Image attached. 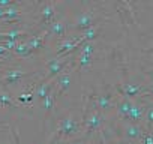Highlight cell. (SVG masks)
Listing matches in <instances>:
<instances>
[{"instance_id":"6da1fadb","label":"cell","mask_w":153,"mask_h":144,"mask_svg":"<svg viewBox=\"0 0 153 144\" xmlns=\"http://www.w3.org/2000/svg\"><path fill=\"white\" fill-rule=\"evenodd\" d=\"M83 135V116L76 114L74 111H68L63 114L54 132L47 138L48 144H59V143H69L75 138H80Z\"/></svg>"},{"instance_id":"7a4b0ae2","label":"cell","mask_w":153,"mask_h":144,"mask_svg":"<svg viewBox=\"0 0 153 144\" xmlns=\"http://www.w3.org/2000/svg\"><path fill=\"white\" fill-rule=\"evenodd\" d=\"M59 6H62L60 2H38L33 3L35 8V20H36V32L45 30L59 15H62V12L57 9Z\"/></svg>"},{"instance_id":"3957f363","label":"cell","mask_w":153,"mask_h":144,"mask_svg":"<svg viewBox=\"0 0 153 144\" xmlns=\"http://www.w3.org/2000/svg\"><path fill=\"white\" fill-rule=\"evenodd\" d=\"M86 9L76 12L71 21L69 30L71 32H76V33H81L84 30H87L89 27L99 24L98 23V11L95 8L93 3H84Z\"/></svg>"},{"instance_id":"277c9868","label":"cell","mask_w":153,"mask_h":144,"mask_svg":"<svg viewBox=\"0 0 153 144\" xmlns=\"http://www.w3.org/2000/svg\"><path fill=\"white\" fill-rule=\"evenodd\" d=\"M105 120V114L96 108H86L83 113V138L89 140L95 132H98Z\"/></svg>"},{"instance_id":"5b68a950","label":"cell","mask_w":153,"mask_h":144,"mask_svg":"<svg viewBox=\"0 0 153 144\" xmlns=\"http://www.w3.org/2000/svg\"><path fill=\"white\" fill-rule=\"evenodd\" d=\"M74 60V56L65 57V56H53L45 59L44 62V72H42V80L44 81H54V78L60 74V72L71 65Z\"/></svg>"},{"instance_id":"8992f818","label":"cell","mask_w":153,"mask_h":144,"mask_svg":"<svg viewBox=\"0 0 153 144\" xmlns=\"http://www.w3.org/2000/svg\"><path fill=\"white\" fill-rule=\"evenodd\" d=\"M84 39H83L81 33H76V32L68 33L65 38H62V39L57 41L54 56H65V57L74 56L76 51H78V47L81 45Z\"/></svg>"},{"instance_id":"52a82bcc","label":"cell","mask_w":153,"mask_h":144,"mask_svg":"<svg viewBox=\"0 0 153 144\" xmlns=\"http://www.w3.org/2000/svg\"><path fill=\"white\" fill-rule=\"evenodd\" d=\"M74 74H75V69H74V60H72V63L68 65L54 78V89H56L57 98H60V96H63L65 93L69 92L72 81H74Z\"/></svg>"},{"instance_id":"ba28073f","label":"cell","mask_w":153,"mask_h":144,"mask_svg":"<svg viewBox=\"0 0 153 144\" xmlns=\"http://www.w3.org/2000/svg\"><path fill=\"white\" fill-rule=\"evenodd\" d=\"M32 74L24 69H21L20 66L14 65V66H9L3 71V77H2V81H0V86H12V84H18L21 81H24L26 78H29Z\"/></svg>"},{"instance_id":"9c48e42d","label":"cell","mask_w":153,"mask_h":144,"mask_svg":"<svg viewBox=\"0 0 153 144\" xmlns=\"http://www.w3.org/2000/svg\"><path fill=\"white\" fill-rule=\"evenodd\" d=\"M147 104H149V101H147L146 96H140V98L134 99L132 107H131V111H129L128 119H126L128 123H138V125H141L143 116H144L146 108H147Z\"/></svg>"},{"instance_id":"30bf717a","label":"cell","mask_w":153,"mask_h":144,"mask_svg":"<svg viewBox=\"0 0 153 144\" xmlns=\"http://www.w3.org/2000/svg\"><path fill=\"white\" fill-rule=\"evenodd\" d=\"M45 32L48 33V36H56L57 39H62V38H65L68 33H71V30H69V23H68V20L63 17V14L62 15H59L47 29H45Z\"/></svg>"},{"instance_id":"8fae6325","label":"cell","mask_w":153,"mask_h":144,"mask_svg":"<svg viewBox=\"0 0 153 144\" xmlns=\"http://www.w3.org/2000/svg\"><path fill=\"white\" fill-rule=\"evenodd\" d=\"M116 98L117 95L114 93H101L95 96V101L92 102V107L99 110L101 113H104L105 116L116 107Z\"/></svg>"},{"instance_id":"7c38bea8","label":"cell","mask_w":153,"mask_h":144,"mask_svg":"<svg viewBox=\"0 0 153 144\" xmlns=\"http://www.w3.org/2000/svg\"><path fill=\"white\" fill-rule=\"evenodd\" d=\"M146 89H147L146 84H131V83H125V84H120V86L117 87V95L125 96V98L134 101V99L143 96V95L146 93Z\"/></svg>"},{"instance_id":"4fadbf2b","label":"cell","mask_w":153,"mask_h":144,"mask_svg":"<svg viewBox=\"0 0 153 144\" xmlns=\"http://www.w3.org/2000/svg\"><path fill=\"white\" fill-rule=\"evenodd\" d=\"M48 38H50L48 33H47L45 30H41V32L32 33V36H29V38L26 39V44H27V47L32 50L33 54H38L39 51H42V48H45Z\"/></svg>"},{"instance_id":"5bb4252c","label":"cell","mask_w":153,"mask_h":144,"mask_svg":"<svg viewBox=\"0 0 153 144\" xmlns=\"http://www.w3.org/2000/svg\"><path fill=\"white\" fill-rule=\"evenodd\" d=\"M0 108L11 110V111H26V107H21L15 101L12 93L9 90H6V87H3V86H0Z\"/></svg>"},{"instance_id":"9a60e30c","label":"cell","mask_w":153,"mask_h":144,"mask_svg":"<svg viewBox=\"0 0 153 144\" xmlns=\"http://www.w3.org/2000/svg\"><path fill=\"white\" fill-rule=\"evenodd\" d=\"M56 102H57V93H56V89H53L48 93V96L41 102L42 111H44V119L45 120H48L54 114V111H56Z\"/></svg>"},{"instance_id":"2e32d148","label":"cell","mask_w":153,"mask_h":144,"mask_svg":"<svg viewBox=\"0 0 153 144\" xmlns=\"http://www.w3.org/2000/svg\"><path fill=\"white\" fill-rule=\"evenodd\" d=\"M144 134V128L138 123H126L123 128V137L128 141H138L141 140V135Z\"/></svg>"},{"instance_id":"e0dca14e","label":"cell","mask_w":153,"mask_h":144,"mask_svg":"<svg viewBox=\"0 0 153 144\" xmlns=\"http://www.w3.org/2000/svg\"><path fill=\"white\" fill-rule=\"evenodd\" d=\"M54 89V81H44L42 78L36 83L35 86V101H38L39 104L48 96V93Z\"/></svg>"},{"instance_id":"ac0fdd59","label":"cell","mask_w":153,"mask_h":144,"mask_svg":"<svg viewBox=\"0 0 153 144\" xmlns=\"http://www.w3.org/2000/svg\"><path fill=\"white\" fill-rule=\"evenodd\" d=\"M132 99H128V98H125V96H120V95H117V98H116V111H117V116L122 119V120H126L128 119V114H129V111H131V107H132Z\"/></svg>"},{"instance_id":"d6986e66","label":"cell","mask_w":153,"mask_h":144,"mask_svg":"<svg viewBox=\"0 0 153 144\" xmlns=\"http://www.w3.org/2000/svg\"><path fill=\"white\" fill-rule=\"evenodd\" d=\"M93 56H87V54H80L75 53L74 54V69L75 71H87L93 66Z\"/></svg>"},{"instance_id":"ffe728a7","label":"cell","mask_w":153,"mask_h":144,"mask_svg":"<svg viewBox=\"0 0 153 144\" xmlns=\"http://www.w3.org/2000/svg\"><path fill=\"white\" fill-rule=\"evenodd\" d=\"M11 54H12L15 59H30V57L35 56V54L32 53V50L27 47L26 41H20V42L15 45V48L11 51Z\"/></svg>"},{"instance_id":"44dd1931","label":"cell","mask_w":153,"mask_h":144,"mask_svg":"<svg viewBox=\"0 0 153 144\" xmlns=\"http://www.w3.org/2000/svg\"><path fill=\"white\" fill-rule=\"evenodd\" d=\"M141 126L144 128L146 132H152V129H153V99L149 101V104H147L146 113H144V116H143Z\"/></svg>"},{"instance_id":"7402d4cb","label":"cell","mask_w":153,"mask_h":144,"mask_svg":"<svg viewBox=\"0 0 153 144\" xmlns=\"http://www.w3.org/2000/svg\"><path fill=\"white\" fill-rule=\"evenodd\" d=\"M81 36L84 41H92V42H96V39L101 36V24H95L92 27H89L87 30L81 32Z\"/></svg>"},{"instance_id":"603a6c76","label":"cell","mask_w":153,"mask_h":144,"mask_svg":"<svg viewBox=\"0 0 153 144\" xmlns=\"http://www.w3.org/2000/svg\"><path fill=\"white\" fill-rule=\"evenodd\" d=\"M80 54H87V56H93L96 53V42H92V41H83L81 45L78 47V51Z\"/></svg>"},{"instance_id":"cb8c5ba5","label":"cell","mask_w":153,"mask_h":144,"mask_svg":"<svg viewBox=\"0 0 153 144\" xmlns=\"http://www.w3.org/2000/svg\"><path fill=\"white\" fill-rule=\"evenodd\" d=\"M141 144H153V134L152 132H146L141 135V140H140Z\"/></svg>"},{"instance_id":"d4e9b609","label":"cell","mask_w":153,"mask_h":144,"mask_svg":"<svg viewBox=\"0 0 153 144\" xmlns=\"http://www.w3.org/2000/svg\"><path fill=\"white\" fill-rule=\"evenodd\" d=\"M68 144H89V140H86V138L80 137V138H75V140L69 141Z\"/></svg>"},{"instance_id":"484cf974","label":"cell","mask_w":153,"mask_h":144,"mask_svg":"<svg viewBox=\"0 0 153 144\" xmlns=\"http://www.w3.org/2000/svg\"><path fill=\"white\" fill-rule=\"evenodd\" d=\"M9 131V125L6 123V122H3L2 119H0V132H2V131Z\"/></svg>"},{"instance_id":"4316f807","label":"cell","mask_w":153,"mask_h":144,"mask_svg":"<svg viewBox=\"0 0 153 144\" xmlns=\"http://www.w3.org/2000/svg\"><path fill=\"white\" fill-rule=\"evenodd\" d=\"M146 75H147V77L150 78V81L153 80V68H150L149 71H146Z\"/></svg>"},{"instance_id":"83f0119b","label":"cell","mask_w":153,"mask_h":144,"mask_svg":"<svg viewBox=\"0 0 153 144\" xmlns=\"http://www.w3.org/2000/svg\"><path fill=\"white\" fill-rule=\"evenodd\" d=\"M144 53H152V54H153V47H152V48H147V50H144Z\"/></svg>"}]
</instances>
